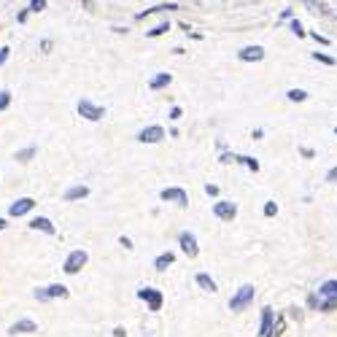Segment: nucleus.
<instances>
[{
  "label": "nucleus",
  "mask_w": 337,
  "mask_h": 337,
  "mask_svg": "<svg viewBox=\"0 0 337 337\" xmlns=\"http://www.w3.org/2000/svg\"><path fill=\"white\" fill-rule=\"evenodd\" d=\"M119 243H121V246H124V248H133V240H129V238H121Z\"/></svg>",
  "instance_id": "nucleus-32"
},
{
  "label": "nucleus",
  "mask_w": 337,
  "mask_h": 337,
  "mask_svg": "<svg viewBox=\"0 0 337 337\" xmlns=\"http://www.w3.org/2000/svg\"><path fill=\"white\" fill-rule=\"evenodd\" d=\"M181 248L189 256H197V238H194L192 232H181Z\"/></svg>",
  "instance_id": "nucleus-10"
},
{
  "label": "nucleus",
  "mask_w": 337,
  "mask_h": 337,
  "mask_svg": "<svg viewBox=\"0 0 337 337\" xmlns=\"http://www.w3.org/2000/svg\"><path fill=\"white\" fill-rule=\"evenodd\" d=\"M238 159H240V162L246 165V167H251V170H259V162H256V159H251V157H238Z\"/></svg>",
  "instance_id": "nucleus-23"
},
{
  "label": "nucleus",
  "mask_w": 337,
  "mask_h": 337,
  "mask_svg": "<svg viewBox=\"0 0 337 337\" xmlns=\"http://www.w3.org/2000/svg\"><path fill=\"white\" fill-rule=\"evenodd\" d=\"M275 211H278V205H275V202H267V205H265V216H273Z\"/></svg>",
  "instance_id": "nucleus-28"
},
{
  "label": "nucleus",
  "mask_w": 337,
  "mask_h": 337,
  "mask_svg": "<svg viewBox=\"0 0 337 337\" xmlns=\"http://www.w3.org/2000/svg\"><path fill=\"white\" fill-rule=\"evenodd\" d=\"M8 102H11V92H0V111H6Z\"/></svg>",
  "instance_id": "nucleus-24"
},
{
  "label": "nucleus",
  "mask_w": 337,
  "mask_h": 337,
  "mask_svg": "<svg viewBox=\"0 0 337 337\" xmlns=\"http://www.w3.org/2000/svg\"><path fill=\"white\" fill-rule=\"evenodd\" d=\"M170 119H181V108H173L170 111Z\"/></svg>",
  "instance_id": "nucleus-33"
},
{
  "label": "nucleus",
  "mask_w": 337,
  "mask_h": 337,
  "mask_svg": "<svg viewBox=\"0 0 337 337\" xmlns=\"http://www.w3.org/2000/svg\"><path fill=\"white\" fill-rule=\"evenodd\" d=\"M170 84V73H159V76H154L151 81H148V87L151 89H162V87H167Z\"/></svg>",
  "instance_id": "nucleus-15"
},
{
  "label": "nucleus",
  "mask_w": 337,
  "mask_h": 337,
  "mask_svg": "<svg viewBox=\"0 0 337 337\" xmlns=\"http://www.w3.org/2000/svg\"><path fill=\"white\" fill-rule=\"evenodd\" d=\"M79 114L84 119H89V121H97V119L106 116V111H102L100 106H95L92 100H79Z\"/></svg>",
  "instance_id": "nucleus-3"
},
{
  "label": "nucleus",
  "mask_w": 337,
  "mask_h": 337,
  "mask_svg": "<svg viewBox=\"0 0 337 337\" xmlns=\"http://www.w3.org/2000/svg\"><path fill=\"white\" fill-rule=\"evenodd\" d=\"M30 332H38V324L33 318H22V321L8 326V334H30Z\"/></svg>",
  "instance_id": "nucleus-6"
},
{
  "label": "nucleus",
  "mask_w": 337,
  "mask_h": 337,
  "mask_svg": "<svg viewBox=\"0 0 337 337\" xmlns=\"http://www.w3.org/2000/svg\"><path fill=\"white\" fill-rule=\"evenodd\" d=\"M138 297L146 299L151 310H159V307H162V294H159L157 289H148V286H146V289H140V292H138Z\"/></svg>",
  "instance_id": "nucleus-7"
},
{
  "label": "nucleus",
  "mask_w": 337,
  "mask_h": 337,
  "mask_svg": "<svg viewBox=\"0 0 337 337\" xmlns=\"http://www.w3.org/2000/svg\"><path fill=\"white\" fill-rule=\"evenodd\" d=\"M173 254H170V251H167V254H159L157 256V262H154V265H157V270H167V265H173Z\"/></svg>",
  "instance_id": "nucleus-19"
},
{
  "label": "nucleus",
  "mask_w": 337,
  "mask_h": 337,
  "mask_svg": "<svg viewBox=\"0 0 337 337\" xmlns=\"http://www.w3.org/2000/svg\"><path fill=\"white\" fill-rule=\"evenodd\" d=\"M270 334H273V310L265 307V310H262V332H259V337H270Z\"/></svg>",
  "instance_id": "nucleus-12"
},
{
  "label": "nucleus",
  "mask_w": 337,
  "mask_h": 337,
  "mask_svg": "<svg viewBox=\"0 0 337 337\" xmlns=\"http://www.w3.org/2000/svg\"><path fill=\"white\" fill-rule=\"evenodd\" d=\"M197 283L205 289V292H216V280H213L211 275H205V273H200V275H197Z\"/></svg>",
  "instance_id": "nucleus-16"
},
{
  "label": "nucleus",
  "mask_w": 337,
  "mask_h": 337,
  "mask_svg": "<svg viewBox=\"0 0 337 337\" xmlns=\"http://www.w3.org/2000/svg\"><path fill=\"white\" fill-rule=\"evenodd\" d=\"M8 54H11V49H8V46H3V49H0V65L8 60Z\"/></svg>",
  "instance_id": "nucleus-30"
},
{
  "label": "nucleus",
  "mask_w": 337,
  "mask_h": 337,
  "mask_svg": "<svg viewBox=\"0 0 337 337\" xmlns=\"http://www.w3.org/2000/svg\"><path fill=\"white\" fill-rule=\"evenodd\" d=\"M313 60L324 62V65H334V60H332V57H326V54H321V51H313Z\"/></svg>",
  "instance_id": "nucleus-26"
},
{
  "label": "nucleus",
  "mask_w": 337,
  "mask_h": 337,
  "mask_svg": "<svg viewBox=\"0 0 337 337\" xmlns=\"http://www.w3.org/2000/svg\"><path fill=\"white\" fill-rule=\"evenodd\" d=\"M251 299H254V286H240L238 289V294L229 299V310H243V307H246Z\"/></svg>",
  "instance_id": "nucleus-2"
},
{
  "label": "nucleus",
  "mask_w": 337,
  "mask_h": 337,
  "mask_svg": "<svg viewBox=\"0 0 337 337\" xmlns=\"http://www.w3.org/2000/svg\"><path fill=\"white\" fill-rule=\"evenodd\" d=\"M46 8V0H30V8L27 11H43Z\"/></svg>",
  "instance_id": "nucleus-25"
},
{
  "label": "nucleus",
  "mask_w": 337,
  "mask_h": 337,
  "mask_svg": "<svg viewBox=\"0 0 337 337\" xmlns=\"http://www.w3.org/2000/svg\"><path fill=\"white\" fill-rule=\"evenodd\" d=\"M326 181H337V167H332V170L326 173Z\"/></svg>",
  "instance_id": "nucleus-31"
},
{
  "label": "nucleus",
  "mask_w": 337,
  "mask_h": 337,
  "mask_svg": "<svg viewBox=\"0 0 337 337\" xmlns=\"http://www.w3.org/2000/svg\"><path fill=\"white\" fill-rule=\"evenodd\" d=\"M238 57L243 60V62H259L262 57H265V49H262V46H246V49H243Z\"/></svg>",
  "instance_id": "nucleus-9"
},
{
  "label": "nucleus",
  "mask_w": 337,
  "mask_h": 337,
  "mask_svg": "<svg viewBox=\"0 0 337 337\" xmlns=\"http://www.w3.org/2000/svg\"><path fill=\"white\" fill-rule=\"evenodd\" d=\"M324 297H332V299H337V280H326V283L318 289Z\"/></svg>",
  "instance_id": "nucleus-18"
},
{
  "label": "nucleus",
  "mask_w": 337,
  "mask_h": 337,
  "mask_svg": "<svg viewBox=\"0 0 337 337\" xmlns=\"http://www.w3.org/2000/svg\"><path fill=\"white\" fill-rule=\"evenodd\" d=\"M286 97L294 100V102H302V100H307V92H305V89H289Z\"/></svg>",
  "instance_id": "nucleus-21"
},
{
  "label": "nucleus",
  "mask_w": 337,
  "mask_h": 337,
  "mask_svg": "<svg viewBox=\"0 0 337 337\" xmlns=\"http://www.w3.org/2000/svg\"><path fill=\"white\" fill-rule=\"evenodd\" d=\"M84 265H87V251L76 248V251H70V254H68V259H65V267H62V270H65L68 275H76Z\"/></svg>",
  "instance_id": "nucleus-1"
},
{
  "label": "nucleus",
  "mask_w": 337,
  "mask_h": 337,
  "mask_svg": "<svg viewBox=\"0 0 337 337\" xmlns=\"http://www.w3.org/2000/svg\"><path fill=\"white\" fill-rule=\"evenodd\" d=\"M167 30H170V24H159V27H154V30H148V38H157V35H162V33H167Z\"/></svg>",
  "instance_id": "nucleus-22"
},
{
  "label": "nucleus",
  "mask_w": 337,
  "mask_h": 337,
  "mask_svg": "<svg viewBox=\"0 0 337 337\" xmlns=\"http://www.w3.org/2000/svg\"><path fill=\"white\" fill-rule=\"evenodd\" d=\"M6 229V219H0V232H3Z\"/></svg>",
  "instance_id": "nucleus-34"
},
{
  "label": "nucleus",
  "mask_w": 337,
  "mask_h": 337,
  "mask_svg": "<svg viewBox=\"0 0 337 337\" xmlns=\"http://www.w3.org/2000/svg\"><path fill=\"white\" fill-rule=\"evenodd\" d=\"M33 157H35V146H27V148H22V151H16L14 159H19V162H30Z\"/></svg>",
  "instance_id": "nucleus-20"
},
{
  "label": "nucleus",
  "mask_w": 337,
  "mask_h": 337,
  "mask_svg": "<svg viewBox=\"0 0 337 337\" xmlns=\"http://www.w3.org/2000/svg\"><path fill=\"white\" fill-rule=\"evenodd\" d=\"M334 135H337V127H334Z\"/></svg>",
  "instance_id": "nucleus-35"
},
{
  "label": "nucleus",
  "mask_w": 337,
  "mask_h": 337,
  "mask_svg": "<svg viewBox=\"0 0 337 337\" xmlns=\"http://www.w3.org/2000/svg\"><path fill=\"white\" fill-rule=\"evenodd\" d=\"M165 138V129L162 127H146V129H140V133H138V140H140V143H159V140H162Z\"/></svg>",
  "instance_id": "nucleus-4"
},
{
  "label": "nucleus",
  "mask_w": 337,
  "mask_h": 337,
  "mask_svg": "<svg viewBox=\"0 0 337 337\" xmlns=\"http://www.w3.org/2000/svg\"><path fill=\"white\" fill-rule=\"evenodd\" d=\"M87 194H89V189H87V186H70V189L68 192H65V200H81V197H87Z\"/></svg>",
  "instance_id": "nucleus-14"
},
{
  "label": "nucleus",
  "mask_w": 337,
  "mask_h": 337,
  "mask_svg": "<svg viewBox=\"0 0 337 337\" xmlns=\"http://www.w3.org/2000/svg\"><path fill=\"white\" fill-rule=\"evenodd\" d=\"M162 200H170V202H178V205H186V192L184 189H162L159 192Z\"/></svg>",
  "instance_id": "nucleus-11"
},
{
  "label": "nucleus",
  "mask_w": 337,
  "mask_h": 337,
  "mask_svg": "<svg viewBox=\"0 0 337 337\" xmlns=\"http://www.w3.org/2000/svg\"><path fill=\"white\" fill-rule=\"evenodd\" d=\"M35 299H38V302H49V294H46V286L35 289Z\"/></svg>",
  "instance_id": "nucleus-27"
},
{
  "label": "nucleus",
  "mask_w": 337,
  "mask_h": 337,
  "mask_svg": "<svg viewBox=\"0 0 337 337\" xmlns=\"http://www.w3.org/2000/svg\"><path fill=\"white\" fill-rule=\"evenodd\" d=\"M30 227L33 229H41V232H46V235H54V224L46 219V216H35L33 221H30Z\"/></svg>",
  "instance_id": "nucleus-13"
},
{
  "label": "nucleus",
  "mask_w": 337,
  "mask_h": 337,
  "mask_svg": "<svg viewBox=\"0 0 337 337\" xmlns=\"http://www.w3.org/2000/svg\"><path fill=\"white\" fill-rule=\"evenodd\" d=\"M213 213H216L221 221H232V219H235V213H238V208L232 202H216V205H213Z\"/></svg>",
  "instance_id": "nucleus-8"
},
{
  "label": "nucleus",
  "mask_w": 337,
  "mask_h": 337,
  "mask_svg": "<svg viewBox=\"0 0 337 337\" xmlns=\"http://www.w3.org/2000/svg\"><path fill=\"white\" fill-rule=\"evenodd\" d=\"M46 294H49V299H54V297H68V289H65L62 283H54V286H46Z\"/></svg>",
  "instance_id": "nucleus-17"
},
{
  "label": "nucleus",
  "mask_w": 337,
  "mask_h": 337,
  "mask_svg": "<svg viewBox=\"0 0 337 337\" xmlns=\"http://www.w3.org/2000/svg\"><path fill=\"white\" fill-rule=\"evenodd\" d=\"M35 208V200L33 197H22V200H16V202H11V208H8V213H11V216H24V213H30Z\"/></svg>",
  "instance_id": "nucleus-5"
},
{
  "label": "nucleus",
  "mask_w": 337,
  "mask_h": 337,
  "mask_svg": "<svg viewBox=\"0 0 337 337\" xmlns=\"http://www.w3.org/2000/svg\"><path fill=\"white\" fill-rule=\"evenodd\" d=\"M292 33H294V35H305V30H302V24H299L297 19L292 22Z\"/></svg>",
  "instance_id": "nucleus-29"
}]
</instances>
